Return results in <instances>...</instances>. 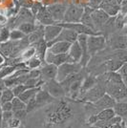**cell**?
Returning <instances> with one entry per match:
<instances>
[{
	"mask_svg": "<svg viewBox=\"0 0 127 128\" xmlns=\"http://www.w3.org/2000/svg\"><path fill=\"white\" fill-rule=\"evenodd\" d=\"M105 85L106 94L116 102H127V87L118 72H107L98 78Z\"/></svg>",
	"mask_w": 127,
	"mask_h": 128,
	"instance_id": "cell-1",
	"label": "cell"
},
{
	"mask_svg": "<svg viewBox=\"0 0 127 128\" xmlns=\"http://www.w3.org/2000/svg\"><path fill=\"white\" fill-rule=\"evenodd\" d=\"M71 116H72V113H71V109L69 108V106L64 103H59L54 110H52L48 114V126L52 127L54 125L62 124L67 120H69Z\"/></svg>",
	"mask_w": 127,
	"mask_h": 128,
	"instance_id": "cell-2",
	"label": "cell"
},
{
	"mask_svg": "<svg viewBox=\"0 0 127 128\" xmlns=\"http://www.w3.org/2000/svg\"><path fill=\"white\" fill-rule=\"evenodd\" d=\"M105 94L106 90L104 83L98 78V83L93 88H91L89 91H87L83 96H80L78 100L81 102H86V103H92V102H95L98 100H100L101 96H104Z\"/></svg>",
	"mask_w": 127,
	"mask_h": 128,
	"instance_id": "cell-3",
	"label": "cell"
},
{
	"mask_svg": "<svg viewBox=\"0 0 127 128\" xmlns=\"http://www.w3.org/2000/svg\"><path fill=\"white\" fill-rule=\"evenodd\" d=\"M84 69L80 63H73V62H65V63L59 65L58 67V75L56 80L62 82L65 78H67L70 76L80 73V71Z\"/></svg>",
	"mask_w": 127,
	"mask_h": 128,
	"instance_id": "cell-4",
	"label": "cell"
},
{
	"mask_svg": "<svg viewBox=\"0 0 127 128\" xmlns=\"http://www.w3.org/2000/svg\"><path fill=\"white\" fill-rule=\"evenodd\" d=\"M106 38L103 34H96V36H88L87 38V46L90 56L93 58L98 52L105 48Z\"/></svg>",
	"mask_w": 127,
	"mask_h": 128,
	"instance_id": "cell-5",
	"label": "cell"
},
{
	"mask_svg": "<svg viewBox=\"0 0 127 128\" xmlns=\"http://www.w3.org/2000/svg\"><path fill=\"white\" fill-rule=\"evenodd\" d=\"M84 12V6L70 4L66 10L63 22L66 23H78Z\"/></svg>",
	"mask_w": 127,
	"mask_h": 128,
	"instance_id": "cell-6",
	"label": "cell"
},
{
	"mask_svg": "<svg viewBox=\"0 0 127 128\" xmlns=\"http://www.w3.org/2000/svg\"><path fill=\"white\" fill-rule=\"evenodd\" d=\"M58 24L62 28H66L72 31H74L78 34H86V36H96V34H101L100 32H98L94 31L93 29H91L90 27L86 26L84 24H82L81 22L78 23H66V22H59V23H54Z\"/></svg>",
	"mask_w": 127,
	"mask_h": 128,
	"instance_id": "cell-7",
	"label": "cell"
},
{
	"mask_svg": "<svg viewBox=\"0 0 127 128\" xmlns=\"http://www.w3.org/2000/svg\"><path fill=\"white\" fill-rule=\"evenodd\" d=\"M41 87L46 91H48L49 94L51 96H53L54 98H61L66 96L65 90L63 89L61 83L56 80H48V81L43 83V85Z\"/></svg>",
	"mask_w": 127,
	"mask_h": 128,
	"instance_id": "cell-8",
	"label": "cell"
},
{
	"mask_svg": "<svg viewBox=\"0 0 127 128\" xmlns=\"http://www.w3.org/2000/svg\"><path fill=\"white\" fill-rule=\"evenodd\" d=\"M91 17H92V20H93V23H94V26H95L96 30L98 32V31L101 30V28L104 26V24L107 22V20L110 18V16L106 12L103 11L102 9L98 8V9H93L92 10V12H91Z\"/></svg>",
	"mask_w": 127,
	"mask_h": 128,
	"instance_id": "cell-9",
	"label": "cell"
},
{
	"mask_svg": "<svg viewBox=\"0 0 127 128\" xmlns=\"http://www.w3.org/2000/svg\"><path fill=\"white\" fill-rule=\"evenodd\" d=\"M47 8L56 23L63 22L64 16H65V12H66L68 6L63 3H54L52 5H49Z\"/></svg>",
	"mask_w": 127,
	"mask_h": 128,
	"instance_id": "cell-10",
	"label": "cell"
},
{
	"mask_svg": "<svg viewBox=\"0 0 127 128\" xmlns=\"http://www.w3.org/2000/svg\"><path fill=\"white\" fill-rule=\"evenodd\" d=\"M115 103H116V100L111 96H109L108 94H105L96 102L88 103V104H90L92 107H94V109L96 110V113H98L101 110L107 109V108H113Z\"/></svg>",
	"mask_w": 127,
	"mask_h": 128,
	"instance_id": "cell-11",
	"label": "cell"
},
{
	"mask_svg": "<svg viewBox=\"0 0 127 128\" xmlns=\"http://www.w3.org/2000/svg\"><path fill=\"white\" fill-rule=\"evenodd\" d=\"M120 4L122 2L120 0H102L100 8L110 16H116L120 12Z\"/></svg>",
	"mask_w": 127,
	"mask_h": 128,
	"instance_id": "cell-12",
	"label": "cell"
},
{
	"mask_svg": "<svg viewBox=\"0 0 127 128\" xmlns=\"http://www.w3.org/2000/svg\"><path fill=\"white\" fill-rule=\"evenodd\" d=\"M44 62L49 64H54L56 66H59L65 62H69L68 54H53L52 52L48 51L45 54Z\"/></svg>",
	"mask_w": 127,
	"mask_h": 128,
	"instance_id": "cell-13",
	"label": "cell"
},
{
	"mask_svg": "<svg viewBox=\"0 0 127 128\" xmlns=\"http://www.w3.org/2000/svg\"><path fill=\"white\" fill-rule=\"evenodd\" d=\"M40 80L43 82H46L48 80H56L58 75V66L54 64L45 63L44 66L40 67Z\"/></svg>",
	"mask_w": 127,
	"mask_h": 128,
	"instance_id": "cell-14",
	"label": "cell"
},
{
	"mask_svg": "<svg viewBox=\"0 0 127 128\" xmlns=\"http://www.w3.org/2000/svg\"><path fill=\"white\" fill-rule=\"evenodd\" d=\"M14 18V28H17L22 23L36 22V16L32 14L31 10L27 8H21Z\"/></svg>",
	"mask_w": 127,
	"mask_h": 128,
	"instance_id": "cell-15",
	"label": "cell"
},
{
	"mask_svg": "<svg viewBox=\"0 0 127 128\" xmlns=\"http://www.w3.org/2000/svg\"><path fill=\"white\" fill-rule=\"evenodd\" d=\"M62 29L63 28L58 24L44 26V40L47 43L54 41L58 36V34L62 31Z\"/></svg>",
	"mask_w": 127,
	"mask_h": 128,
	"instance_id": "cell-16",
	"label": "cell"
},
{
	"mask_svg": "<svg viewBox=\"0 0 127 128\" xmlns=\"http://www.w3.org/2000/svg\"><path fill=\"white\" fill-rule=\"evenodd\" d=\"M78 34L74 32V31H72V30H69V29H66V28H63L62 31L60 32V34H58V36L54 41L50 43H47L48 47L50 45H52L53 43L56 42V41H67V42H71L73 43L74 41L78 40Z\"/></svg>",
	"mask_w": 127,
	"mask_h": 128,
	"instance_id": "cell-17",
	"label": "cell"
},
{
	"mask_svg": "<svg viewBox=\"0 0 127 128\" xmlns=\"http://www.w3.org/2000/svg\"><path fill=\"white\" fill-rule=\"evenodd\" d=\"M110 46L113 50L118 49H127V36L126 34H113L110 39Z\"/></svg>",
	"mask_w": 127,
	"mask_h": 128,
	"instance_id": "cell-18",
	"label": "cell"
},
{
	"mask_svg": "<svg viewBox=\"0 0 127 128\" xmlns=\"http://www.w3.org/2000/svg\"><path fill=\"white\" fill-rule=\"evenodd\" d=\"M36 21H37L38 24H41L43 26L53 25L56 23L46 6H43L40 9V11L37 12V14L36 16Z\"/></svg>",
	"mask_w": 127,
	"mask_h": 128,
	"instance_id": "cell-19",
	"label": "cell"
},
{
	"mask_svg": "<svg viewBox=\"0 0 127 128\" xmlns=\"http://www.w3.org/2000/svg\"><path fill=\"white\" fill-rule=\"evenodd\" d=\"M54 100L56 98L53 96H51L48 91H46L41 87V89L38 91L37 94L36 95V108H40V107H43L45 105H48V104L52 103Z\"/></svg>",
	"mask_w": 127,
	"mask_h": 128,
	"instance_id": "cell-20",
	"label": "cell"
},
{
	"mask_svg": "<svg viewBox=\"0 0 127 128\" xmlns=\"http://www.w3.org/2000/svg\"><path fill=\"white\" fill-rule=\"evenodd\" d=\"M68 58H69V62H73V63L80 62V60L82 58V50L78 40L72 43L68 52Z\"/></svg>",
	"mask_w": 127,
	"mask_h": 128,
	"instance_id": "cell-21",
	"label": "cell"
},
{
	"mask_svg": "<svg viewBox=\"0 0 127 128\" xmlns=\"http://www.w3.org/2000/svg\"><path fill=\"white\" fill-rule=\"evenodd\" d=\"M123 64L124 63L120 60H118V59L114 58H109L102 63L100 67L102 69H104V73H107V72H118Z\"/></svg>",
	"mask_w": 127,
	"mask_h": 128,
	"instance_id": "cell-22",
	"label": "cell"
},
{
	"mask_svg": "<svg viewBox=\"0 0 127 128\" xmlns=\"http://www.w3.org/2000/svg\"><path fill=\"white\" fill-rule=\"evenodd\" d=\"M72 43L67 41H56L48 47V51L53 54H68Z\"/></svg>",
	"mask_w": 127,
	"mask_h": 128,
	"instance_id": "cell-23",
	"label": "cell"
},
{
	"mask_svg": "<svg viewBox=\"0 0 127 128\" xmlns=\"http://www.w3.org/2000/svg\"><path fill=\"white\" fill-rule=\"evenodd\" d=\"M96 83H98V78L96 76H95L93 75L86 76L84 78H83V81H82V86H81V90H80V94L78 98H80V96H83L87 91H89L91 88H93Z\"/></svg>",
	"mask_w": 127,
	"mask_h": 128,
	"instance_id": "cell-24",
	"label": "cell"
},
{
	"mask_svg": "<svg viewBox=\"0 0 127 128\" xmlns=\"http://www.w3.org/2000/svg\"><path fill=\"white\" fill-rule=\"evenodd\" d=\"M14 41L12 40H9L7 42L0 44V54L5 58V59L12 58V54L14 52Z\"/></svg>",
	"mask_w": 127,
	"mask_h": 128,
	"instance_id": "cell-25",
	"label": "cell"
},
{
	"mask_svg": "<svg viewBox=\"0 0 127 128\" xmlns=\"http://www.w3.org/2000/svg\"><path fill=\"white\" fill-rule=\"evenodd\" d=\"M92 8H90L89 6H84V12H83V14H82V17H81V19H80V22L82 23V24H84L86 26L90 27L91 29H93L94 31L96 32H98L96 30L95 26H94V23H93V20H92V17H91V12H92Z\"/></svg>",
	"mask_w": 127,
	"mask_h": 128,
	"instance_id": "cell-26",
	"label": "cell"
},
{
	"mask_svg": "<svg viewBox=\"0 0 127 128\" xmlns=\"http://www.w3.org/2000/svg\"><path fill=\"white\" fill-rule=\"evenodd\" d=\"M113 109L116 116L120 117L122 120L127 117V102H116Z\"/></svg>",
	"mask_w": 127,
	"mask_h": 128,
	"instance_id": "cell-27",
	"label": "cell"
},
{
	"mask_svg": "<svg viewBox=\"0 0 127 128\" xmlns=\"http://www.w3.org/2000/svg\"><path fill=\"white\" fill-rule=\"evenodd\" d=\"M41 89V87H34V88H30V89H28L26 90L25 92H23L21 95L19 96V98L23 100V102H25V103H28V102H30L31 100H32V98H34L36 95L37 94V92Z\"/></svg>",
	"mask_w": 127,
	"mask_h": 128,
	"instance_id": "cell-28",
	"label": "cell"
},
{
	"mask_svg": "<svg viewBox=\"0 0 127 128\" xmlns=\"http://www.w3.org/2000/svg\"><path fill=\"white\" fill-rule=\"evenodd\" d=\"M36 56V51L34 45H29L27 48H25L23 50V52L21 53V54L19 56L20 59L22 60V62H25L28 59H30L31 58Z\"/></svg>",
	"mask_w": 127,
	"mask_h": 128,
	"instance_id": "cell-29",
	"label": "cell"
},
{
	"mask_svg": "<svg viewBox=\"0 0 127 128\" xmlns=\"http://www.w3.org/2000/svg\"><path fill=\"white\" fill-rule=\"evenodd\" d=\"M17 29H19L25 36L31 34L32 32L36 31V24L34 22H26V23H22L17 27Z\"/></svg>",
	"mask_w": 127,
	"mask_h": 128,
	"instance_id": "cell-30",
	"label": "cell"
},
{
	"mask_svg": "<svg viewBox=\"0 0 127 128\" xmlns=\"http://www.w3.org/2000/svg\"><path fill=\"white\" fill-rule=\"evenodd\" d=\"M42 60L39 58L37 56H34L31 58L30 59H28L27 61H25V64H26L27 68L30 70H34V69H38L41 67L42 65Z\"/></svg>",
	"mask_w": 127,
	"mask_h": 128,
	"instance_id": "cell-31",
	"label": "cell"
},
{
	"mask_svg": "<svg viewBox=\"0 0 127 128\" xmlns=\"http://www.w3.org/2000/svg\"><path fill=\"white\" fill-rule=\"evenodd\" d=\"M14 94L12 90V88H7L1 93V98H0V103H5L8 102H12L14 98Z\"/></svg>",
	"mask_w": 127,
	"mask_h": 128,
	"instance_id": "cell-32",
	"label": "cell"
},
{
	"mask_svg": "<svg viewBox=\"0 0 127 128\" xmlns=\"http://www.w3.org/2000/svg\"><path fill=\"white\" fill-rule=\"evenodd\" d=\"M10 34H11V29L9 27H2L0 29V43L7 42L10 40Z\"/></svg>",
	"mask_w": 127,
	"mask_h": 128,
	"instance_id": "cell-33",
	"label": "cell"
},
{
	"mask_svg": "<svg viewBox=\"0 0 127 128\" xmlns=\"http://www.w3.org/2000/svg\"><path fill=\"white\" fill-rule=\"evenodd\" d=\"M25 36H25L19 29H17V28H14V29L11 30L10 40H12V41H18V40L23 39Z\"/></svg>",
	"mask_w": 127,
	"mask_h": 128,
	"instance_id": "cell-34",
	"label": "cell"
},
{
	"mask_svg": "<svg viewBox=\"0 0 127 128\" xmlns=\"http://www.w3.org/2000/svg\"><path fill=\"white\" fill-rule=\"evenodd\" d=\"M124 27H125V25H124V20H123V14L118 12L115 18V30L122 31Z\"/></svg>",
	"mask_w": 127,
	"mask_h": 128,
	"instance_id": "cell-35",
	"label": "cell"
},
{
	"mask_svg": "<svg viewBox=\"0 0 127 128\" xmlns=\"http://www.w3.org/2000/svg\"><path fill=\"white\" fill-rule=\"evenodd\" d=\"M12 118H14V112L12 111L2 112V127L1 128L8 127V123Z\"/></svg>",
	"mask_w": 127,
	"mask_h": 128,
	"instance_id": "cell-36",
	"label": "cell"
},
{
	"mask_svg": "<svg viewBox=\"0 0 127 128\" xmlns=\"http://www.w3.org/2000/svg\"><path fill=\"white\" fill-rule=\"evenodd\" d=\"M14 111V110H20V109H26V103L19 98V96H14V100H12Z\"/></svg>",
	"mask_w": 127,
	"mask_h": 128,
	"instance_id": "cell-37",
	"label": "cell"
},
{
	"mask_svg": "<svg viewBox=\"0 0 127 128\" xmlns=\"http://www.w3.org/2000/svg\"><path fill=\"white\" fill-rule=\"evenodd\" d=\"M30 88H31V87H29V86L26 85V84H18V85L14 86V87L12 88V90L14 92V96H19L23 92H25V91L28 90V89H30Z\"/></svg>",
	"mask_w": 127,
	"mask_h": 128,
	"instance_id": "cell-38",
	"label": "cell"
},
{
	"mask_svg": "<svg viewBox=\"0 0 127 128\" xmlns=\"http://www.w3.org/2000/svg\"><path fill=\"white\" fill-rule=\"evenodd\" d=\"M118 73L122 76V80H123L124 84H125L127 87V62L123 64L122 67L120 68V70L118 71Z\"/></svg>",
	"mask_w": 127,
	"mask_h": 128,
	"instance_id": "cell-39",
	"label": "cell"
},
{
	"mask_svg": "<svg viewBox=\"0 0 127 128\" xmlns=\"http://www.w3.org/2000/svg\"><path fill=\"white\" fill-rule=\"evenodd\" d=\"M14 112V117L16 118H18V120H23L25 118H26L27 112L26 109H20V110H14V111H12Z\"/></svg>",
	"mask_w": 127,
	"mask_h": 128,
	"instance_id": "cell-40",
	"label": "cell"
},
{
	"mask_svg": "<svg viewBox=\"0 0 127 128\" xmlns=\"http://www.w3.org/2000/svg\"><path fill=\"white\" fill-rule=\"evenodd\" d=\"M43 7L42 3L41 2H39V1H36V2H34V4H32V6L31 7V12H32V14L36 16L37 14V12L40 11V9Z\"/></svg>",
	"mask_w": 127,
	"mask_h": 128,
	"instance_id": "cell-41",
	"label": "cell"
},
{
	"mask_svg": "<svg viewBox=\"0 0 127 128\" xmlns=\"http://www.w3.org/2000/svg\"><path fill=\"white\" fill-rule=\"evenodd\" d=\"M20 126H21V120L14 117L12 118L8 123V127L10 128H19Z\"/></svg>",
	"mask_w": 127,
	"mask_h": 128,
	"instance_id": "cell-42",
	"label": "cell"
},
{
	"mask_svg": "<svg viewBox=\"0 0 127 128\" xmlns=\"http://www.w3.org/2000/svg\"><path fill=\"white\" fill-rule=\"evenodd\" d=\"M1 110L2 112H6V111H14V106L12 102H8L5 103L1 104Z\"/></svg>",
	"mask_w": 127,
	"mask_h": 128,
	"instance_id": "cell-43",
	"label": "cell"
},
{
	"mask_svg": "<svg viewBox=\"0 0 127 128\" xmlns=\"http://www.w3.org/2000/svg\"><path fill=\"white\" fill-rule=\"evenodd\" d=\"M102 0H88V6L92 9H98L100 8Z\"/></svg>",
	"mask_w": 127,
	"mask_h": 128,
	"instance_id": "cell-44",
	"label": "cell"
},
{
	"mask_svg": "<svg viewBox=\"0 0 127 128\" xmlns=\"http://www.w3.org/2000/svg\"><path fill=\"white\" fill-rule=\"evenodd\" d=\"M8 87L6 85V82L4 78H0V92H3L4 90H6Z\"/></svg>",
	"mask_w": 127,
	"mask_h": 128,
	"instance_id": "cell-45",
	"label": "cell"
},
{
	"mask_svg": "<svg viewBox=\"0 0 127 128\" xmlns=\"http://www.w3.org/2000/svg\"><path fill=\"white\" fill-rule=\"evenodd\" d=\"M7 17L5 16H3V14H0V25H2V24H5L7 23Z\"/></svg>",
	"mask_w": 127,
	"mask_h": 128,
	"instance_id": "cell-46",
	"label": "cell"
},
{
	"mask_svg": "<svg viewBox=\"0 0 127 128\" xmlns=\"http://www.w3.org/2000/svg\"><path fill=\"white\" fill-rule=\"evenodd\" d=\"M109 128H123V122H118V123H116V124H114V125H112L111 127Z\"/></svg>",
	"mask_w": 127,
	"mask_h": 128,
	"instance_id": "cell-47",
	"label": "cell"
},
{
	"mask_svg": "<svg viewBox=\"0 0 127 128\" xmlns=\"http://www.w3.org/2000/svg\"><path fill=\"white\" fill-rule=\"evenodd\" d=\"M4 62H5V58L0 54V66H2L4 64Z\"/></svg>",
	"mask_w": 127,
	"mask_h": 128,
	"instance_id": "cell-48",
	"label": "cell"
},
{
	"mask_svg": "<svg viewBox=\"0 0 127 128\" xmlns=\"http://www.w3.org/2000/svg\"><path fill=\"white\" fill-rule=\"evenodd\" d=\"M123 20H124V25L126 27L127 26V12L126 14H123Z\"/></svg>",
	"mask_w": 127,
	"mask_h": 128,
	"instance_id": "cell-49",
	"label": "cell"
},
{
	"mask_svg": "<svg viewBox=\"0 0 127 128\" xmlns=\"http://www.w3.org/2000/svg\"><path fill=\"white\" fill-rule=\"evenodd\" d=\"M2 127V110H1V106H0V128Z\"/></svg>",
	"mask_w": 127,
	"mask_h": 128,
	"instance_id": "cell-50",
	"label": "cell"
},
{
	"mask_svg": "<svg viewBox=\"0 0 127 128\" xmlns=\"http://www.w3.org/2000/svg\"><path fill=\"white\" fill-rule=\"evenodd\" d=\"M1 93H2V92H0V98H1ZM0 106H1V103H0Z\"/></svg>",
	"mask_w": 127,
	"mask_h": 128,
	"instance_id": "cell-51",
	"label": "cell"
},
{
	"mask_svg": "<svg viewBox=\"0 0 127 128\" xmlns=\"http://www.w3.org/2000/svg\"><path fill=\"white\" fill-rule=\"evenodd\" d=\"M94 128H98V127H96V126H94Z\"/></svg>",
	"mask_w": 127,
	"mask_h": 128,
	"instance_id": "cell-52",
	"label": "cell"
},
{
	"mask_svg": "<svg viewBox=\"0 0 127 128\" xmlns=\"http://www.w3.org/2000/svg\"><path fill=\"white\" fill-rule=\"evenodd\" d=\"M6 128H10V127H6Z\"/></svg>",
	"mask_w": 127,
	"mask_h": 128,
	"instance_id": "cell-53",
	"label": "cell"
},
{
	"mask_svg": "<svg viewBox=\"0 0 127 128\" xmlns=\"http://www.w3.org/2000/svg\"><path fill=\"white\" fill-rule=\"evenodd\" d=\"M126 36H127V34H126Z\"/></svg>",
	"mask_w": 127,
	"mask_h": 128,
	"instance_id": "cell-54",
	"label": "cell"
},
{
	"mask_svg": "<svg viewBox=\"0 0 127 128\" xmlns=\"http://www.w3.org/2000/svg\"><path fill=\"white\" fill-rule=\"evenodd\" d=\"M0 44H1V43H0Z\"/></svg>",
	"mask_w": 127,
	"mask_h": 128,
	"instance_id": "cell-55",
	"label": "cell"
}]
</instances>
